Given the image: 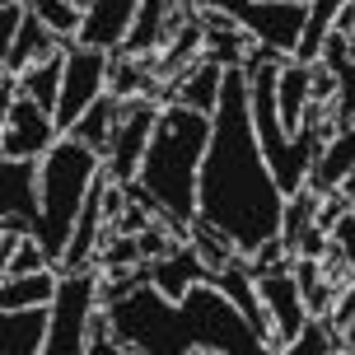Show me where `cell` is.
<instances>
[{
	"instance_id": "obj_1",
	"label": "cell",
	"mask_w": 355,
	"mask_h": 355,
	"mask_svg": "<svg viewBox=\"0 0 355 355\" xmlns=\"http://www.w3.org/2000/svg\"><path fill=\"white\" fill-rule=\"evenodd\" d=\"M281 211L285 192L252 131L248 71L234 66L225 71L211 150L201 164V220H211L243 257H252L271 234H281Z\"/></svg>"
},
{
	"instance_id": "obj_2",
	"label": "cell",
	"mask_w": 355,
	"mask_h": 355,
	"mask_svg": "<svg viewBox=\"0 0 355 355\" xmlns=\"http://www.w3.org/2000/svg\"><path fill=\"white\" fill-rule=\"evenodd\" d=\"M112 313V332L122 337L126 355L136 351H230L252 355L266 351V341L248 327V318L234 309V300L211 281H196L182 300H168L155 285L131 290L126 300L103 304Z\"/></svg>"
},
{
	"instance_id": "obj_3",
	"label": "cell",
	"mask_w": 355,
	"mask_h": 355,
	"mask_svg": "<svg viewBox=\"0 0 355 355\" xmlns=\"http://www.w3.org/2000/svg\"><path fill=\"white\" fill-rule=\"evenodd\" d=\"M211 131H215L211 112L168 103L159 112L155 136H150L141 173H136L159 196L164 211L173 220H182V225H192L201 215V164H206V150H211Z\"/></svg>"
},
{
	"instance_id": "obj_4",
	"label": "cell",
	"mask_w": 355,
	"mask_h": 355,
	"mask_svg": "<svg viewBox=\"0 0 355 355\" xmlns=\"http://www.w3.org/2000/svg\"><path fill=\"white\" fill-rule=\"evenodd\" d=\"M103 173V155L80 145L75 136H61V141L42 155V215H37V243L47 248L52 266L66 257V243L75 234V220L85 211V196L94 187V178Z\"/></svg>"
},
{
	"instance_id": "obj_5",
	"label": "cell",
	"mask_w": 355,
	"mask_h": 355,
	"mask_svg": "<svg viewBox=\"0 0 355 355\" xmlns=\"http://www.w3.org/2000/svg\"><path fill=\"white\" fill-rule=\"evenodd\" d=\"M103 304V266L85 271H61L52 300V332H47V355H80L89 351V318Z\"/></svg>"
},
{
	"instance_id": "obj_6",
	"label": "cell",
	"mask_w": 355,
	"mask_h": 355,
	"mask_svg": "<svg viewBox=\"0 0 355 355\" xmlns=\"http://www.w3.org/2000/svg\"><path fill=\"white\" fill-rule=\"evenodd\" d=\"M196 10H225L239 28L252 33V42L285 56H295L309 24V0H196Z\"/></svg>"
},
{
	"instance_id": "obj_7",
	"label": "cell",
	"mask_w": 355,
	"mask_h": 355,
	"mask_svg": "<svg viewBox=\"0 0 355 355\" xmlns=\"http://www.w3.org/2000/svg\"><path fill=\"white\" fill-rule=\"evenodd\" d=\"M61 42H66V75H61L56 126H61V136H66V131L80 122V112L107 94V66H112V52H103V47H85L80 37H61Z\"/></svg>"
},
{
	"instance_id": "obj_8",
	"label": "cell",
	"mask_w": 355,
	"mask_h": 355,
	"mask_svg": "<svg viewBox=\"0 0 355 355\" xmlns=\"http://www.w3.org/2000/svg\"><path fill=\"white\" fill-rule=\"evenodd\" d=\"M159 112L164 103L159 98H126L122 103V117H117V131H112V145L103 150V173L112 182H131V178L141 173V159L145 150H150V136H155V126H159Z\"/></svg>"
},
{
	"instance_id": "obj_9",
	"label": "cell",
	"mask_w": 355,
	"mask_h": 355,
	"mask_svg": "<svg viewBox=\"0 0 355 355\" xmlns=\"http://www.w3.org/2000/svg\"><path fill=\"white\" fill-rule=\"evenodd\" d=\"M257 295L266 304V318H271V351H285L290 341L300 337V327L309 322V304L300 295V281L290 262L271 266V271H257Z\"/></svg>"
},
{
	"instance_id": "obj_10",
	"label": "cell",
	"mask_w": 355,
	"mask_h": 355,
	"mask_svg": "<svg viewBox=\"0 0 355 355\" xmlns=\"http://www.w3.org/2000/svg\"><path fill=\"white\" fill-rule=\"evenodd\" d=\"M56 141H61V126H56L52 112H42L33 98H19V103L5 112L0 159H42Z\"/></svg>"
},
{
	"instance_id": "obj_11",
	"label": "cell",
	"mask_w": 355,
	"mask_h": 355,
	"mask_svg": "<svg viewBox=\"0 0 355 355\" xmlns=\"http://www.w3.org/2000/svg\"><path fill=\"white\" fill-rule=\"evenodd\" d=\"M182 24H187V15H178V0H141L136 24H131V33H126V42L117 52L150 61L155 52H164V42H168Z\"/></svg>"
},
{
	"instance_id": "obj_12",
	"label": "cell",
	"mask_w": 355,
	"mask_h": 355,
	"mask_svg": "<svg viewBox=\"0 0 355 355\" xmlns=\"http://www.w3.org/2000/svg\"><path fill=\"white\" fill-rule=\"evenodd\" d=\"M0 215L37 225L42 215V159H0Z\"/></svg>"
},
{
	"instance_id": "obj_13",
	"label": "cell",
	"mask_w": 355,
	"mask_h": 355,
	"mask_svg": "<svg viewBox=\"0 0 355 355\" xmlns=\"http://www.w3.org/2000/svg\"><path fill=\"white\" fill-rule=\"evenodd\" d=\"M220 89H225V66H215L211 56H196L187 71L178 75L173 85L159 89V103H182V107H196V112H211L220 107Z\"/></svg>"
},
{
	"instance_id": "obj_14",
	"label": "cell",
	"mask_w": 355,
	"mask_h": 355,
	"mask_svg": "<svg viewBox=\"0 0 355 355\" xmlns=\"http://www.w3.org/2000/svg\"><path fill=\"white\" fill-rule=\"evenodd\" d=\"M85 5V28H80V42L85 47H103V52H117L136 24V10L141 0H80Z\"/></svg>"
},
{
	"instance_id": "obj_15",
	"label": "cell",
	"mask_w": 355,
	"mask_h": 355,
	"mask_svg": "<svg viewBox=\"0 0 355 355\" xmlns=\"http://www.w3.org/2000/svg\"><path fill=\"white\" fill-rule=\"evenodd\" d=\"M47 332H52V304L5 309V318H0V351L5 355H37V351H47Z\"/></svg>"
},
{
	"instance_id": "obj_16",
	"label": "cell",
	"mask_w": 355,
	"mask_h": 355,
	"mask_svg": "<svg viewBox=\"0 0 355 355\" xmlns=\"http://www.w3.org/2000/svg\"><path fill=\"white\" fill-rule=\"evenodd\" d=\"M211 276L215 271L201 262V252H196L192 243H178L168 257H155V262H150V285H155L159 295H168V300H182L196 281H211Z\"/></svg>"
},
{
	"instance_id": "obj_17",
	"label": "cell",
	"mask_w": 355,
	"mask_h": 355,
	"mask_svg": "<svg viewBox=\"0 0 355 355\" xmlns=\"http://www.w3.org/2000/svg\"><path fill=\"white\" fill-rule=\"evenodd\" d=\"M351 168H355V122L327 136V145H322L318 159H313V168H309V182H304V187H313L318 196L341 192V182H346V173H351Z\"/></svg>"
},
{
	"instance_id": "obj_18",
	"label": "cell",
	"mask_w": 355,
	"mask_h": 355,
	"mask_svg": "<svg viewBox=\"0 0 355 355\" xmlns=\"http://www.w3.org/2000/svg\"><path fill=\"white\" fill-rule=\"evenodd\" d=\"M66 47L61 37L42 24V15L37 10H28V19H24V28L15 33V42L5 47V75H24L33 61H42V56H56Z\"/></svg>"
},
{
	"instance_id": "obj_19",
	"label": "cell",
	"mask_w": 355,
	"mask_h": 355,
	"mask_svg": "<svg viewBox=\"0 0 355 355\" xmlns=\"http://www.w3.org/2000/svg\"><path fill=\"white\" fill-rule=\"evenodd\" d=\"M201 52H206V28H201V19L192 15L173 37H168V42H164L159 61H155V80H159V85H173V80L187 71Z\"/></svg>"
},
{
	"instance_id": "obj_20",
	"label": "cell",
	"mask_w": 355,
	"mask_h": 355,
	"mask_svg": "<svg viewBox=\"0 0 355 355\" xmlns=\"http://www.w3.org/2000/svg\"><path fill=\"white\" fill-rule=\"evenodd\" d=\"M309 94H313V61H285L281 66V85H276V98H281V122L285 131L295 136L304 126V107H309Z\"/></svg>"
},
{
	"instance_id": "obj_21",
	"label": "cell",
	"mask_w": 355,
	"mask_h": 355,
	"mask_svg": "<svg viewBox=\"0 0 355 355\" xmlns=\"http://www.w3.org/2000/svg\"><path fill=\"white\" fill-rule=\"evenodd\" d=\"M159 80H155V66L150 61H141V56H126V52H112V66H107V94L112 98H141V94H150V98H159Z\"/></svg>"
},
{
	"instance_id": "obj_22",
	"label": "cell",
	"mask_w": 355,
	"mask_h": 355,
	"mask_svg": "<svg viewBox=\"0 0 355 355\" xmlns=\"http://www.w3.org/2000/svg\"><path fill=\"white\" fill-rule=\"evenodd\" d=\"M61 75H66V47L56 56H42V61H33L28 71L19 75V89H24V98H33L42 112H52L61 107Z\"/></svg>"
},
{
	"instance_id": "obj_23",
	"label": "cell",
	"mask_w": 355,
	"mask_h": 355,
	"mask_svg": "<svg viewBox=\"0 0 355 355\" xmlns=\"http://www.w3.org/2000/svg\"><path fill=\"white\" fill-rule=\"evenodd\" d=\"M56 285H61V271H56V266H42V271H28V276H5V285H0V309L52 304Z\"/></svg>"
},
{
	"instance_id": "obj_24",
	"label": "cell",
	"mask_w": 355,
	"mask_h": 355,
	"mask_svg": "<svg viewBox=\"0 0 355 355\" xmlns=\"http://www.w3.org/2000/svg\"><path fill=\"white\" fill-rule=\"evenodd\" d=\"M117 117H122V98H112V94H103L98 103H89L85 112H80V122H75L71 131H66V136H75L80 145H89V150H98V155H103L107 145H112Z\"/></svg>"
},
{
	"instance_id": "obj_25",
	"label": "cell",
	"mask_w": 355,
	"mask_h": 355,
	"mask_svg": "<svg viewBox=\"0 0 355 355\" xmlns=\"http://www.w3.org/2000/svg\"><path fill=\"white\" fill-rule=\"evenodd\" d=\"M341 5H351V0H309V24H304V37H300V47H295V61H318L327 33L337 28Z\"/></svg>"
},
{
	"instance_id": "obj_26",
	"label": "cell",
	"mask_w": 355,
	"mask_h": 355,
	"mask_svg": "<svg viewBox=\"0 0 355 355\" xmlns=\"http://www.w3.org/2000/svg\"><path fill=\"white\" fill-rule=\"evenodd\" d=\"M313 215H318V192L313 187H300L295 196H285V211H281V239H285V252L295 257L300 248L304 230L313 225Z\"/></svg>"
},
{
	"instance_id": "obj_27",
	"label": "cell",
	"mask_w": 355,
	"mask_h": 355,
	"mask_svg": "<svg viewBox=\"0 0 355 355\" xmlns=\"http://www.w3.org/2000/svg\"><path fill=\"white\" fill-rule=\"evenodd\" d=\"M187 243H192V248L201 252V262L211 266V271H220V266H230L234 257H239V248H234L230 239L215 230L211 220H201V215H196V220H192V230H187Z\"/></svg>"
},
{
	"instance_id": "obj_28",
	"label": "cell",
	"mask_w": 355,
	"mask_h": 355,
	"mask_svg": "<svg viewBox=\"0 0 355 355\" xmlns=\"http://www.w3.org/2000/svg\"><path fill=\"white\" fill-rule=\"evenodd\" d=\"M28 10H37L56 37H80V28H85V5L80 0H28Z\"/></svg>"
},
{
	"instance_id": "obj_29",
	"label": "cell",
	"mask_w": 355,
	"mask_h": 355,
	"mask_svg": "<svg viewBox=\"0 0 355 355\" xmlns=\"http://www.w3.org/2000/svg\"><path fill=\"white\" fill-rule=\"evenodd\" d=\"M285 351H290V355H332V351H341V332L327 318L309 313V322L300 327V337L290 341Z\"/></svg>"
},
{
	"instance_id": "obj_30",
	"label": "cell",
	"mask_w": 355,
	"mask_h": 355,
	"mask_svg": "<svg viewBox=\"0 0 355 355\" xmlns=\"http://www.w3.org/2000/svg\"><path fill=\"white\" fill-rule=\"evenodd\" d=\"M322 262H341L346 266V281H355V211H346L332 225V248H327Z\"/></svg>"
},
{
	"instance_id": "obj_31",
	"label": "cell",
	"mask_w": 355,
	"mask_h": 355,
	"mask_svg": "<svg viewBox=\"0 0 355 355\" xmlns=\"http://www.w3.org/2000/svg\"><path fill=\"white\" fill-rule=\"evenodd\" d=\"M141 243H136V234H107L103 252H98V266L103 271H117V266H141Z\"/></svg>"
},
{
	"instance_id": "obj_32",
	"label": "cell",
	"mask_w": 355,
	"mask_h": 355,
	"mask_svg": "<svg viewBox=\"0 0 355 355\" xmlns=\"http://www.w3.org/2000/svg\"><path fill=\"white\" fill-rule=\"evenodd\" d=\"M42 266H52V257L37 243V234H28V239L19 243V252L5 262V276H28V271H42Z\"/></svg>"
},
{
	"instance_id": "obj_33",
	"label": "cell",
	"mask_w": 355,
	"mask_h": 355,
	"mask_svg": "<svg viewBox=\"0 0 355 355\" xmlns=\"http://www.w3.org/2000/svg\"><path fill=\"white\" fill-rule=\"evenodd\" d=\"M351 318H355V281H346V285L337 290V304H332V313H327V322H332V327L341 332V327H346Z\"/></svg>"
},
{
	"instance_id": "obj_34",
	"label": "cell",
	"mask_w": 355,
	"mask_h": 355,
	"mask_svg": "<svg viewBox=\"0 0 355 355\" xmlns=\"http://www.w3.org/2000/svg\"><path fill=\"white\" fill-rule=\"evenodd\" d=\"M327 248H332V234H322L318 225H309L295 252H300V257H318V262H322V257H327Z\"/></svg>"
},
{
	"instance_id": "obj_35",
	"label": "cell",
	"mask_w": 355,
	"mask_h": 355,
	"mask_svg": "<svg viewBox=\"0 0 355 355\" xmlns=\"http://www.w3.org/2000/svg\"><path fill=\"white\" fill-rule=\"evenodd\" d=\"M337 33H346V37L355 33V0H351V5H341V15H337Z\"/></svg>"
},
{
	"instance_id": "obj_36",
	"label": "cell",
	"mask_w": 355,
	"mask_h": 355,
	"mask_svg": "<svg viewBox=\"0 0 355 355\" xmlns=\"http://www.w3.org/2000/svg\"><path fill=\"white\" fill-rule=\"evenodd\" d=\"M351 211H355V192H351Z\"/></svg>"
},
{
	"instance_id": "obj_37",
	"label": "cell",
	"mask_w": 355,
	"mask_h": 355,
	"mask_svg": "<svg viewBox=\"0 0 355 355\" xmlns=\"http://www.w3.org/2000/svg\"><path fill=\"white\" fill-rule=\"evenodd\" d=\"M0 5H5V0H0ZM19 5H28V0H19Z\"/></svg>"
}]
</instances>
